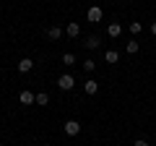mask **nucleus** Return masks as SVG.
<instances>
[{"mask_svg":"<svg viewBox=\"0 0 156 146\" xmlns=\"http://www.w3.org/2000/svg\"><path fill=\"white\" fill-rule=\"evenodd\" d=\"M57 86H60L62 91H70L73 86H76V78H73L70 73H65V76H60V78H57Z\"/></svg>","mask_w":156,"mask_h":146,"instance_id":"nucleus-1","label":"nucleus"},{"mask_svg":"<svg viewBox=\"0 0 156 146\" xmlns=\"http://www.w3.org/2000/svg\"><path fill=\"white\" fill-rule=\"evenodd\" d=\"M62 130H65L68 136H78L81 133V123H78V120H68V123L62 125Z\"/></svg>","mask_w":156,"mask_h":146,"instance_id":"nucleus-2","label":"nucleus"},{"mask_svg":"<svg viewBox=\"0 0 156 146\" xmlns=\"http://www.w3.org/2000/svg\"><path fill=\"white\" fill-rule=\"evenodd\" d=\"M18 102H21V104H34V102H37V94L29 91V89H23L21 94H18Z\"/></svg>","mask_w":156,"mask_h":146,"instance_id":"nucleus-3","label":"nucleus"},{"mask_svg":"<svg viewBox=\"0 0 156 146\" xmlns=\"http://www.w3.org/2000/svg\"><path fill=\"white\" fill-rule=\"evenodd\" d=\"M86 16H89V21H91V24H99V21H101V16H104V13H101V8H99V5H91V8H89V13H86Z\"/></svg>","mask_w":156,"mask_h":146,"instance_id":"nucleus-4","label":"nucleus"},{"mask_svg":"<svg viewBox=\"0 0 156 146\" xmlns=\"http://www.w3.org/2000/svg\"><path fill=\"white\" fill-rule=\"evenodd\" d=\"M83 91L89 97H94L96 91H99V81H94V78H86V84H83Z\"/></svg>","mask_w":156,"mask_h":146,"instance_id":"nucleus-5","label":"nucleus"},{"mask_svg":"<svg viewBox=\"0 0 156 146\" xmlns=\"http://www.w3.org/2000/svg\"><path fill=\"white\" fill-rule=\"evenodd\" d=\"M34 68V60L31 57H23V60H18V73H29Z\"/></svg>","mask_w":156,"mask_h":146,"instance_id":"nucleus-6","label":"nucleus"},{"mask_svg":"<svg viewBox=\"0 0 156 146\" xmlns=\"http://www.w3.org/2000/svg\"><path fill=\"white\" fill-rule=\"evenodd\" d=\"M65 31H68V37H73V39H76L78 34H81V26H78L76 21H68V29H65Z\"/></svg>","mask_w":156,"mask_h":146,"instance_id":"nucleus-7","label":"nucleus"},{"mask_svg":"<svg viewBox=\"0 0 156 146\" xmlns=\"http://www.w3.org/2000/svg\"><path fill=\"white\" fill-rule=\"evenodd\" d=\"M107 34H109L112 39H117V37L122 34V26H120V24H109V29H107Z\"/></svg>","mask_w":156,"mask_h":146,"instance_id":"nucleus-8","label":"nucleus"},{"mask_svg":"<svg viewBox=\"0 0 156 146\" xmlns=\"http://www.w3.org/2000/svg\"><path fill=\"white\" fill-rule=\"evenodd\" d=\"M47 37H50V39H60V37H62V29L60 26H50V29H47Z\"/></svg>","mask_w":156,"mask_h":146,"instance_id":"nucleus-9","label":"nucleus"},{"mask_svg":"<svg viewBox=\"0 0 156 146\" xmlns=\"http://www.w3.org/2000/svg\"><path fill=\"white\" fill-rule=\"evenodd\" d=\"M104 60H107V63H117V60H120L117 50H107V52H104Z\"/></svg>","mask_w":156,"mask_h":146,"instance_id":"nucleus-10","label":"nucleus"},{"mask_svg":"<svg viewBox=\"0 0 156 146\" xmlns=\"http://www.w3.org/2000/svg\"><path fill=\"white\" fill-rule=\"evenodd\" d=\"M125 50H128V55H135V52L140 50V45H138V42H128V45H125Z\"/></svg>","mask_w":156,"mask_h":146,"instance_id":"nucleus-11","label":"nucleus"},{"mask_svg":"<svg viewBox=\"0 0 156 146\" xmlns=\"http://www.w3.org/2000/svg\"><path fill=\"white\" fill-rule=\"evenodd\" d=\"M143 31V24L140 21H130V34H140Z\"/></svg>","mask_w":156,"mask_h":146,"instance_id":"nucleus-12","label":"nucleus"},{"mask_svg":"<svg viewBox=\"0 0 156 146\" xmlns=\"http://www.w3.org/2000/svg\"><path fill=\"white\" fill-rule=\"evenodd\" d=\"M37 104H50V94L39 91V94H37Z\"/></svg>","mask_w":156,"mask_h":146,"instance_id":"nucleus-13","label":"nucleus"},{"mask_svg":"<svg viewBox=\"0 0 156 146\" xmlns=\"http://www.w3.org/2000/svg\"><path fill=\"white\" fill-rule=\"evenodd\" d=\"M86 47H89V50H96V47H99V37H89V39H86Z\"/></svg>","mask_w":156,"mask_h":146,"instance_id":"nucleus-14","label":"nucleus"},{"mask_svg":"<svg viewBox=\"0 0 156 146\" xmlns=\"http://www.w3.org/2000/svg\"><path fill=\"white\" fill-rule=\"evenodd\" d=\"M62 63H65V65L70 68L73 63H76V55H73V52H65V55H62Z\"/></svg>","mask_w":156,"mask_h":146,"instance_id":"nucleus-15","label":"nucleus"},{"mask_svg":"<svg viewBox=\"0 0 156 146\" xmlns=\"http://www.w3.org/2000/svg\"><path fill=\"white\" fill-rule=\"evenodd\" d=\"M94 65H96L94 60H86V63H83V71H86V73H91V71H94Z\"/></svg>","mask_w":156,"mask_h":146,"instance_id":"nucleus-16","label":"nucleus"},{"mask_svg":"<svg viewBox=\"0 0 156 146\" xmlns=\"http://www.w3.org/2000/svg\"><path fill=\"white\" fill-rule=\"evenodd\" d=\"M133 146H151V144H148V141H146V138H138V141H135Z\"/></svg>","mask_w":156,"mask_h":146,"instance_id":"nucleus-17","label":"nucleus"},{"mask_svg":"<svg viewBox=\"0 0 156 146\" xmlns=\"http://www.w3.org/2000/svg\"><path fill=\"white\" fill-rule=\"evenodd\" d=\"M151 34H154V37H156V21L151 24Z\"/></svg>","mask_w":156,"mask_h":146,"instance_id":"nucleus-18","label":"nucleus"},{"mask_svg":"<svg viewBox=\"0 0 156 146\" xmlns=\"http://www.w3.org/2000/svg\"><path fill=\"white\" fill-rule=\"evenodd\" d=\"M44 146H50V144H44Z\"/></svg>","mask_w":156,"mask_h":146,"instance_id":"nucleus-19","label":"nucleus"}]
</instances>
